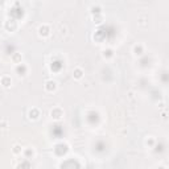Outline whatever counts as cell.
I'll list each match as a JSON object with an SVG mask.
<instances>
[{
  "instance_id": "1",
  "label": "cell",
  "mask_w": 169,
  "mask_h": 169,
  "mask_svg": "<svg viewBox=\"0 0 169 169\" xmlns=\"http://www.w3.org/2000/svg\"><path fill=\"white\" fill-rule=\"evenodd\" d=\"M15 72L17 73V75H20V77H24V75H27V73H28V66L25 65V63L20 62L16 65V69Z\"/></svg>"
},
{
  "instance_id": "2",
  "label": "cell",
  "mask_w": 169,
  "mask_h": 169,
  "mask_svg": "<svg viewBox=\"0 0 169 169\" xmlns=\"http://www.w3.org/2000/svg\"><path fill=\"white\" fill-rule=\"evenodd\" d=\"M50 116H52L54 120H60L63 116V111L60 108V107H56V108H53L52 111H50Z\"/></svg>"
},
{
  "instance_id": "3",
  "label": "cell",
  "mask_w": 169,
  "mask_h": 169,
  "mask_svg": "<svg viewBox=\"0 0 169 169\" xmlns=\"http://www.w3.org/2000/svg\"><path fill=\"white\" fill-rule=\"evenodd\" d=\"M38 35H40L41 37H48V36L50 35V28H49V25H46V24L41 25L40 28H38Z\"/></svg>"
},
{
  "instance_id": "4",
  "label": "cell",
  "mask_w": 169,
  "mask_h": 169,
  "mask_svg": "<svg viewBox=\"0 0 169 169\" xmlns=\"http://www.w3.org/2000/svg\"><path fill=\"white\" fill-rule=\"evenodd\" d=\"M57 89V82L53 81V79H50V81H46L45 82V90L49 91V93H53V91H56Z\"/></svg>"
},
{
  "instance_id": "5",
  "label": "cell",
  "mask_w": 169,
  "mask_h": 169,
  "mask_svg": "<svg viewBox=\"0 0 169 169\" xmlns=\"http://www.w3.org/2000/svg\"><path fill=\"white\" fill-rule=\"evenodd\" d=\"M0 83L3 84V87L8 89V87H11V84H12V79H11L10 75H4V77H1V79H0Z\"/></svg>"
},
{
  "instance_id": "6",
  "label": "cell",
  "mask_w": 169,
  "mask_h": 169,
  "mask_svg": "<svg viewBox=\"0 0 169 169\" xmlns=\"http://www.w3.org/2000/svg\"><path fill=\"white\" fill-rule=\"evenodd\" d=\"M5 29L7 31H11V32L16 31L17 29V21L16 20H8L5 22Z\"/></svg>"
},
{
  "instance_id": "7",
  "label": "cell",
  "mask_w": 169,
  "mask_h": 169,
  "mask_svg": "<svg viewBox=\"0 0 169 169\" xmlns=\"http://www.w3.org/2000/svg\"><path fill=\"white\" fill-rule=\"evenodd\" d=\"M29 119L31 120H37L38 118H40V110L38 108H32L31 111H29Z\"/></svg>"
},
{
  "instance_id": "8",
  "label": "cell",
  "mask_w": 169,
  "mask_h": 169,
  "mask_svg": "<svg viewBox=\"0 0 169 169\" xmlns=\"http://www.w3.org/2000/svg\"><path fill=\"white\" fill-rule=\"evenodd\" d=\"M22 153H24L27 160H31L32 157L35 156V151L32 149V148H27V149H22Z\"/></svg>"
},
{
  "instance_id": "9",
  "label": "cell",
  "mask_w": 169,
  "mask_h": 169,
  "mask_svg": "<svg viewBox=\"0 0 169 169\" xmlns=\"http://www.w3.org/2000/svg\"><path fill=\"white\" fill-rule=\"evenodd\" d=\"M144 53V48H143V45L141 44H138L134 46V54L135 56H141V54Z\"/></svg>"
},
{
  "instance_id": "10",
  "label": "cell",
  "mask_w": 169,
  "mask_h": 169,
  "mask_svg": "<svg viewBox=\"0 0 169 169\" xmlns=\"http://www.w3.org/2000/svg\"><path fill=\"white\" fill-rule=\"evenodd\" d=\"M83 70L81 69V67H77V69H74V73H73V77H74V79H81L82 77H83Z\"/></svg>"
},
{
  "instance_id": "11",
  "label": "cell",
  "mask_w": 169,
  "mask_h": 169,
  "mask_svg": "<svg viewBox=\"0 0 169 169\" xmlns=\"http://www.w3.org/2000/svg\"><path fill=\"white\" fill-rule=\"evenodd\" d=\"M90 12L91 15H99V13H102V8L99 5H93L90 8Z\"/></svg>"
},
{
  "instance_id": "12",
  "label": "cell",
  "mask_w": 169,
  "mask_h": 169,
  "mask_svg": "<svg viewBox=\"0 0 169 169\" xmlns=\"http://www.w3.org/2000/svg\"><path fill=\"white\" fill-rule=\"evenodd\" d=\"M93 20H94V22H97V24H102V22H103V16H102V13H99V15H93Z\"/></svg>"
},
{
  "instance_id": "13",
  "label": "cell",
  "mask_w": 169,
  "mask_h": 169,
  "mask_svg": "<svg viewBox=\"0 0 169 169\" xmlns=\"http://www.w3.org/2000/svg\"><path fill=\"white\" fill-rule=\"evenodd\" d=\"M12 152H13L15 155H21V153H22V148H21V145H19V144L13 145Z\"/></svg>"
},
{
  "instance_id": "14",
  "label": "cell",
  "mask_w": 169,
  "mask_h": 169,
  "mask_svg": "<svg viewBox=\"0 0 169 169\" xmlns=\"http://www.w3.org/2000/svg\"><path fill=\"white\" fill-rule=\"evenodd\" d=\"M103 57H104V58H111V57H114V50L112 49L103 50Z\"/></svg>"
},
{
  "instance_id": "15",
  "label": "cell",
  "mask_w": 169,
  "mask_h": 169,
  "mask_svg": "<svg viewBox=\"0 0 169 169\" xmlns=\"http://www.w3.org/2000/svg\"><path fill=\"white\" fill-rule=\"evenodd\" d=\"M12 61L15 63H20L21 62V53H15L12 56Z\"/></svg>"
},
{
  "instance_id": "16",
  "label": "cell",
  "mask_w": 169,
  "mask_h": 169,
  "mask_svg": "<svg viewBox=\"0 0 169 169\" xmlns=\"http://www.w3.org/2000/svg\"><path fill=\"white\" fill-rule=\"evenodd\" d=\"M22 166L31 168V163H20V164H17V168H22Z\"/></svg>"
},
{
  "instance_id": "17",
  "label": "cell",
  "mask_w": 169,
  "mask_h": 169,
  "mask_svg": "<svg viewBox=\"0 0 169 169\" xmlns=\"http://www.w3.org/2000/svg\"><path fill=\"white\" fill-rule=\"evenodd\" d=\"M153 143H155L153 139H149V140H147V144H149V145H153Z\"/></svg>"
},
{
  "instance_id": "18",
  "label": "cell",
  "mask_w": 169,
  "mask_h": 169,
  "mask_svg": "<svg viewBox=\"0 0 169 169\" xmlns=\"http://www.w3.org/2000/svg\"><path fill=\"white\" fill-rule=\"evenodd\" d=\"M4 3H5V0H0V7L4 5Z\"/></svg>"
}]
</instances>
